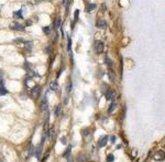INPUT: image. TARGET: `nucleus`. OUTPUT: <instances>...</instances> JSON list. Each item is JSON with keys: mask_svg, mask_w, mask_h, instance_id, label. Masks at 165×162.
I'll return each instance as SVG.
<instances>
[{"mask_svg": "<svg viewBox=\"0 0 165 162\" xmlns=\"http://www.w3.org/2000/svg\"><path fill=\"white\" fill-rule=\"evenodd\" d=\"M103 47H105V45H103L102 41H96V42H95L94 49H95V51H96L97 53H102V52H103Z\"/></svg>", "mask_w": 165, "mask_h": 162, "instance_id": "obj_1", "label": "nucleus"}, {"mask_svg": "<svg viewBox=\"0 0 165 162\" xmlns=\"http://www.w3.org/2000/svg\"><path fill=\"white\" fill-rule=\"evenodd\" d=\"M40 94H41V86H34L31 91V96L33 99H36L40 96Z\"/></svg>", "mask_w": 165, "mask_h": 162, "instance_id": "obj_2", "label": "nucleus"}, {"mask_svg": "<svg viewBox=\"0 0 165 162\" xmlns=\"http://www.w3.org/2000/svg\"><path fill=\"white\" fill-rule=\"evenodd\" d=\"M116 97H117L116 91H113V89L107 91V93H106V99L107 100H113V99H116Z\"/></svg>", "mask_w": 165, "mask_h": 162, "instance_id": "obj_3", "label": "nucleus"}, {"mask_svg": "<svg viewBox=\"0 0 165 162\" xmlns=\"http://www.w3.org/2000/svg\"><path fill=\"white\" fill-rule=\"evenodd\" d=\"M9 27H10L11 30H15V31H24V27L22 24H20L19 22H13V23H11Z\"/></svg>", "mask_w": 165, "mask_h": 162, "instance_id": "obj_4", "label": "nucleus"}, {"mask_svg": "<svg viewBox=\"0 0 165 162\" xmlns=\"http://www.w3.org/2000/svg\"><path fill=\"white\" fill-rule=\"evenodd\" d=\"M40 107H41V110L42 111H47L48 110V103H47V96H44L43 100L41 102V105H40Z\"/></svg>", "mask_w": 165, "mask_h": 162, "instance_id": "obj_5", "label": "nucleus"}, {"mask_svg": "<svg viewBox=\"0 0 165 162\" xmlns=\"http://www.w3.org/2000/svg\"><path fill=\"white\" fill-rule=\"evenodd\" d=\"M108 136H103V137H101L100 139L98 140V147L99 148H103V147L107 144V142H108Z\"/></svg>", "mask_w": 165, "mask_h": 162, "instance_id": "obj_6", "label": "nucleus"}, {"mask_svg": "<svg viewBox=\"0 0 165 162\" xmlns=\"http://www.w3.org/2000/svg\"><path fill=\"white\" fill-rule=\"evenodd\" d=\"M153 159L155 160V161H163V160H164V152H163V151L156 152L155 154L153 155Z\"/></svg>", "mask_w": 165, "mask_h": 162, "instance_id": "obj_7", "label": "nucleus"}, {"mask_svg": "<svg viewBox=\"0 0 165 162\" xmlns=\"http://www.w3.org/2000/svg\"><path fill=\"white\" fill-rule=\"evenodd\" d=\"M47 136H48V139L52 140L53 138L55 137V127L54 126H51L50 129H48V132H47Z\"/></svg>", "mask_w": 165, "mask_h": 162, "instance_id": "obj_8", "label": "nucleus"}, {"mask_svg": "<svg viewBox=\"0 0 165 162\" xmlns=\"http://www.w3.org/2000/svg\"><path fill=\"white\" fill-rule=\"evenodd\" d=\"M97 28H100V29H106V27H107V23H106L105 20H98L96 23Z\"/></svg>", "mask_w": 165, "mask_h": 162, "instance_id": "obj_9", "label": "nucleus"}, {"mask_svg": "<svg viewBox=\"0 0 165 162\" xmlns=\"http://www.w3.org/2000/svg\"><path fill=\"white\" fill-rule=\"evenodd\" d=\"M35 157H36L37 160H41V157H42V146L39 147V149H36L35 150Z\"/></svg>", "mask_w": 165, "mask_h": 162, "instance_id": "obj_10", "label": "nucleus"}, {"mask_svg": "<svg viewBox=\"0 0 165 162\" xmlns=\"http://www.w3.org/2000/svg\"><path fill=\"white\" fill-rule=\"evenodd\" d=\"M70 152H72V146H68L67 149L65 150V152L63 153V157L64 158H69L70 157Z\"/></svg>", "mask_w": 165, "mask_h": 162, "instance_id": "obj_11", "label": "nucleus"}, {"mask_svg": "<svg viewBox=\"0 0 165 162\" xmlns=\"http://www.w3.org/2000/svg\"><path fill=\"white\" fill-rule=\"evenodd\" d=\"M50 88L52 89V91H57V89H58V84H57V82H55V81L51 82L50 83Z\"/></svg>", "mask_w": 165, "mask_h": 162, "instance_id": "obj_12", "label": "nucleus"}, {"mask_svg": "<svg viewBox=\"0 0 165 162\" xmlns=\"http://www.w3.org/2000/svg\"><path fill=\"white\" fill-rule=\"evenodd\" d=\"M13 17H14L15 19H23L22 10H18V11H14V13H13Z\"/></svg>", "mask_w": 165, "mask_h": 162, "instance_id": "obj_13", "label": "nucleus"}, {"mask_svg": "<svg viewBox=\"0 0 165 162\" xmlns=\"http://www.w3.org/2000/svg\"><path fill=\"white\" fill-rule=\"evenodd\" d=\"M8 94V89L4 87V85H0V96H4Z\"/></svg>", "mask_w": 165, "mask_h": 162, "instance_id": "obj_14", "label": "nucleus"}, {"mask_svg": "<svg viewBox=\"0 0 165 162\" xmlns=\"http://www.w3.org/2000/svg\"><path fill=\"white\" fill-rule=\"evenodd\" d=\"M94 9H96V5H95V3H89V5L86 7V12H90Z\"/></svg>", "mask_w": 165, "mask_h": 162, "instance_id": "obj_15", "label": "nucleus"}, {"mask_svg": "<svg viewBox=\"0 0 165 162\" xmlns=\"http://www.w3.org/2000/svg\"><path fill=\"white\" fill-rule=\"evenodd\" d=\"M116 108H117V104H116V103H112V104L109 106V108H108V113H109V114L113 113Z\"/></svg>", "mask_w": 165, "mask_h": 162, "instance_id": "obj_16", "label": "nucleus"}, {"mask_svg": "<svg viewBox=\"0 0 165 162\" xmlns=\"http://www.w3.org/2000/svg\"><path fill=\"white\" fill-rule=\"evenodd\" d=\"M61 23L62 22H61V18H59V17L56 19V20H54V28H55V30L58 29L59 25H61Z\"/></svg>", "mask_w": 165, "mask_h": 162, "instance_id": "obj_17", "label": "nucleus"}, {"mask_svg": "<svg viewBox=\"0 0 165 162\" xmlns=\"http://www.w3.org/2000/svg\"><path fill=\"white\" fill-rule=\"evenodd\" d=\"M105 63L108 65L109 67H112V65H113V63H112V61L110 60L108 56H105Z\"/></svg>", "mask_w": 165, "mask_h": 162, "instance_id": "obj_18", "label": "nucleus"}, {"mask_svg": "<svg viewBox=\"0 0 165 162\" xmlns=\"http://www.w3.org/2000/svg\"><path fill=\"white\" fill-rule=\"evenodd\" d=\"M67 50L68 51L72 50V39H70V36L67 38Z\"/></svg>", "mask_w": 165, "mask_h": 162, "instance_id": "obj_19", "label": "nucleus"}, {"mask_svg": "<svg viewBox=\"0 0 165 162\" xmlns=\"http://www.w3.org/2000/svg\"><path fill=\"white\" fill-rule=\"evenodd\" d=\"M106 160H107V162H113L114 161V155L113 154H108Z\"/></svg>", "mask_w": 165, "mask_h": 162, "instance_id": "obj_20", "label": "nucleus"}, {"mask_svg": "<svg viewBox=\"0 0 165 162\" xmlns=\"http://www.w3.org/2000/svg\"><path fill=\"white\" fill-rule=\"evenodd\" d=\"M32 153H33V146L30 143V144H29V154H28V158L32 157Z\"/></svg>", "mask_w": 165, "mask_h": 162, "instance_id": "obj_21", "label": "nucleus"}, {"mask_svg": "<svg viewBox=\"0 0 165 162\" xmlns=\"http://www.w3.org/2000/svg\"><path fill=\"white\" fill-rule=\"evenodd\" d=\"M54 114H55V116H56V117H58V116L61 115V107L57 106L56 108H55V110H54Z\"/></svg>", "mask_w": 165, "mask_h": 162, "instance_id": "obj_22", "label": "nucleus"}, {"mask_svg": "<svg viewBox=\"0 0 165 162\" xmlns=\"http://www.w3.org/2000/svg\"><path fill=\"white\" fill-rule=\"evenodd\" d=\"M108 76H109L110 81H111V82H113V81H114V75H113V72H112L111 69L108 72Z\"/></svg>", "mask_w": 165, "mask_h": 162, "instance_id": "obj_23", "label": "nucleus"}, {"mask_svg": "<svg viewBox=\"0 0 165 162\" xmlns=\"http://www.w3.org/2000/svg\"><path fill=\"white\" fill-rule=\"evenodd\" d=\"M69 3H70V0H63V6L66 8V9H68Z\"/></svg>", "mask_w": 165, "mask_h": 162, "instance_id": "obj_24", "label": "nucleus"}, {"mask_svg": "<svg viewBox=\"0 0 165 162\" xmlns=\"http://www.w3.org/2000/svg\"><path fill=\"white\" fill-rule=\"evenodd\" d=\"M78 162H86V157L84 154L78 155Z\"/></svg>", "mask_w": 165, "mask_h": 162, "instance_id": "obj_25", "label": "nucleus"}, {"mask_svg": "<svg viewBox=\"0 0 165 162\" xmlns=\"http://www.w3.org/2000/svg\"><path fill=\"white\" fill-rule=\"evenodd\" d=\"M43 32H44L45 34H50L51 28H50V27H44V28H43Z\"/></svg>", "mask_w": 165, "mask_h": 162, "instance_id": "obj_26", "label": "nucleus"}, {"mask_svg": "<svg viewBox=\"0 0 165 162\" xmlns=\"http://www.w3.org/2000/svg\"><path fill=\"white\" fill-rule=\"evenodd\" d=\"M70 89H72V84H70V83H68L67 86H66V94H67V95L70 93Z\"/></svg>", "mask_w": 165, "mask_h": 162, "instance_id": "obj_27", "label": "nucleus"}, {"mask_svg": "<svg viewBox=\"0 0 165 162\" xmlns=\"http://www.w3.org/2000/svg\"><path fill=\"white\" fill-rule=\"evenodd\" d=\"M0 85H4V82H3V73L0 71Z\"/></svg>", "mask_w": 165, "mask_h": 162, "instance_id": "obj_28", "label": "nucleus"}, {"mask_svg": "<svg viewBox=\"0 0 165 162\" xmlns=\"http://www.w3.org/2000/svg\"><path fill=\"white\" fill-rule=\"evenodd\" d=\"M110 141H111V143H114V141H116V137H114V136H111V137H110Z\"/></svg>", "mask_w": 165, "mask_h": 162, "instance_id": "obj_29", "label": "nucleus"}, {"mask_svg": "<svg viewBox=\"0 0 165 162\" xmlns=\"http://www.w3.org/2000/svg\"><path fill=\"white\" fill-rule=\"evenodd\" d=\"M136 152H138V151H136V149H133V150H132V157H136Z\"/></svg>", "mask_w": 165, "mask_h": 162, "instance_id": "obj_30", "label": "nucleus"}, {"mask_svg": "<svg viewBox=\"0 0 165 162\" xmlns=\"http://www.w3.org/2000/svg\"><path fill=\"white\" fill-rule=\"evenodd\" d=\"M61 142H62L63 144H65V143H66V138H65V137H62V138H61Z\"/></svg>", "mask_w": 165, "mask_h": 162, "instance_id": "obj_31", "label": "nucleus"}, {"mask_svg": "<svg viewBox=\"0 0 165 162\" xmlns=\"http://www.w3.org/2000/svg\"><path fill=\"white\" fill-rule=\"evenodd\" d=\"M0 162H6V160H4L3 158H2V159H0Z\"/></svg>", "mask_w": 165, "mask_h": 162, "instance_id": "obj_32", "label": "nucleus"}, {"mask_svg": "<svg viewBox=\"0 0 165 162\" xmlns=\"http://www.w3.org/2000/svg\"><path fill=\"white\" fill-rule=\"evenodd\" d=\"M31 24H32V22H29V21L26 22V25H31Z\"/></svg>", "mask_w": 165, "mask_h": 162, "instance_id": "obj_33", "label": "nucleus"}, {"mask_svg": "<svg viewBox=\"0 0 165 162\" xmlns=\"http://www.w3.org/2000/svg\"><path fill=\"white\" fill-rule=\"evenodd\" d=\"M68 162H73V160H72V158H69V160H68Z\"/></svg>", "mask_w": 165, "mask_h": 162, "instance_id": "obj_34", "label": "nucleus"}, {"mask_svg": "<svg viewBox=\"0 0 165 162\" xmlns=\"http://www.w3.org/2000/svg\"><path fill=\"white\" fill-rule=\"evenodd\" d=\"M144 162H146V161H144Z\"/></svg>", "mask_w": 165, "mask_h": 162, "instance_id": "obj_35", "label": "nucleus"}]
</instances>
